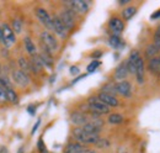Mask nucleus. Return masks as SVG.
<instances>
[{"label":"nucleus","mask_w":160,"mask_h":153,"mask_svg":"<svg viewBox=\"0 0 160 153\" xmlns=\"http://www.w3.org/2000/svg\"><path fill=\"white\" fill-rule=\"evenodd\" d=\"M11 29L14 30L15 34H21L22 32V21L20 19H15L12 21V25H11Z\"/></svg>","instance_id":"nucleus-28"},{"label":"nucleus","mask_w":160,"mask_h":153,"mask_svg":"<svg viewBox=\"0 0 160 153\" xmlns=\"http://www.w3.org/2000/svg\"><path fill=\"white\" fill-rule=\"evenodd\" d=\"M70 121L77 127H82L85 124L89 122V119H88V116L84 114V113L75 111V113H73V114L70 115Z\"/></svg>","instance_id":"nucleus-16"},{"label":"nucleus","mask_w":160,"mask_h":153,"mask_svg":"<svg viewBox=\"0 0 160 153\" xmlns=\"http://www.w3.org/2000/svg\"><path fill=\"white\" fill-rule=\"evenodd\" d=\"M153 40H154V41H153V43H154V45H157L158 47H160V26L155 30Z\"/></svg>","instance_id":"nucleus-32"},{"label":"nucleus","mask_w":160,"mask_h":153,"mask_svg":"<svg viewBox=\"0 0 160 153\" xmlns=\"http://www.w3.org/2000/svg\"><path fill=\"white\" fill-rule=\"evenodd\" d=\"M101 92L107 93V94L113 95V96H115V94H117V93H116V89H115V84H108V85H105V87L102 88V90H101Z\"/></svg>","instance_id":"nucleus-29"},{"label":"nucleus","mask_w":160,"mask_h":153,"mask_svg":"<svg viewBox=\"0 0 160 153\" xmlns=\"http://www.w3.org/2000/svg\"><path fill=\"white\" fill-rule=\"evenodd\" d=\"M147 69H148L152 74H158V72H159V56H158V57L150 58V59L148 61Z\"/></svg>","instance_id":"nucleus-22"},{"label":"nucleus","mask_w":160,"mask_h":153,"mask_svg":"<svg viewBox=\"0 0 160 153\" xmlns=\"http://www.w3.org/2000/svg\"><path fill=\"white\" fill-rule=\"evenodd\" d=\"M1 26H2L4 37H5V41H6V48H8V47L12 46V45L15 43V41H16L15 32H14V30L11 29V26H10V25H8V24H2Z\"/></svg>","instance_id":"nucleus-14"},{"label":"nucleus","mask_w":160,"mask_h":153,"mask_svg":"<svg viewBox=\"0 0 160 153\" xmlns=\"http://www.w3.org/2000/svg\"><path fill=\"white\" fill-rule=\"evenodd\" d=\"M60 21L63 22V25L67 27L68 31H70L74 25H75V13L73 10H70L69 8H64L60 10V13L58 14Z\"/></svg>","instance_id":"nucleus-3"},{"label":"nucleus","mask_w":160,"mask_h":153,"mask_svg":"<svg viewBox=\"0 0 160 153\" xmlns=\"http://www.w3.org/2000/svg\"><path fill=\"white\" fill-rule=\"evenodd\" d=\"M40 120H38V121H37V122H36V125H35V126H33V129H32V132H31V134L33 135L35 134V132H36V130H37V127H38V126H40Z\"/></svg>","instance_id":"nucleus-38"},{"label":"nucleus","mask_w":160,"mask_h":153,"mask_svg":"<svg viewBox=\"0 0 160 153\" xmlns=\"http://www.w3.org/2000/svg\"><path fill=\"white\" fill-rule=\"evenodd\" d=\"M41 42H42V45H44L46 47H48L52 52H57V50L59 47L57 38L54 37L48 30H43L41 32Z\"/></svg>","instance_id":"nucleus-4"},{"label":"nucleus","mask_w":160,"mask_h":153,"mask_svg":"<svg viewBox=\"0 0 160 153\" xmlns=\"http://www.w3.org/2000/svg\"><path fill=\"white\" fill-rule=\"evenodd\" d=\"M80 73V69L78 67H75V66H73V67H70V74H73V76H77V74H79Z\"/></svg>","instance_id":"nucleus-35"},{"label":"nucleus","mask_w":160,"mask_h":153,"mask_svg":"<svg viewBox=\"0 0 160 153\" xmlns=\"http://www.w3.org/2000/svg\"><path fill=\"white\" fill-rule=\"evenodd\" d=\"M23 46H25V50H26V52L32 57V56H36L37 55V50H36V46H35V43H33V41L31 40V38L28 37V36H26V37L23 38Z\"/></svg>","instance_id":"nucleus-19"},{"label":"nucleus","mask_w":160,"mask_h":153,"mask_svg":"<svg viewBox=\"0 0 160 153\" xmlns=\"http://www.w3.org/2000/svg\"><path fill=\"white\" fill-rule=\"evenodd\" d=\"M52 22H53V32L56 35H58L60 38H65L68 35V30L67 27L63 25V22L60 21L58 15H53L52 16Z\"/></svg>","instance_id":"nucleus-9"},{"label":"nucleus","mask_w":160,"mask_h":153,"mask_svg":"<svg viewBox=\"0 0 160 153\" xmlns=\"http://www.w3.org/2000/svg\"><path fill=\"white\" fill-rule=\"evenodd\" d=\"M36 16L37 19L40 20V22L49 31L52 30L53 31V22H52V16L48 14V11L43 8H37L36 9Z\"/></svg>","instance_id":"nucleus-6"},{"label":"nucleus","mask_w":160,"mask_h":153,"mask_svg":"<svg viewBox=\"0 0 160 153\" xmlns=\"http://www.w3.org/2000/svg\"><path fill=\"white\" fill-rule=\"evenodd\" d=\"M115 89H116V93L120 94L121 96L131 98V95H132V85H131V83L128 80L117 82L115 84Z\"/></svg>","instance_id":"nucleus-8"},{"label":"nucleus","mask_w":160,"mask_h":153,"mask_svg":"<svg viewBox=\"0 0 160 153\" xmlns=\"http://www.w3.org/2000/svg\"><path fill=\"white\" fill-rule=\"evenodd\" d=\"M6 96H8V101H10L11 104H18L19 103V96L12 88L6 89Z\"/></svg>","instance_id":"nucleus-27"},{"label":"nucleus","mask_w":160,"mask_h":153,"mask_svg":"<svg viewBox=\"0 0 160 153\" xmlns=\"http://www.w3.org/2000/svg\"><path fill=\"white\" fill-rule=\"evenodd\" d=\"M12 80L20 87H27L30 84V76L20 69H16L12 72Z\"/></svg>","instance_id":"nucleus-12"},{"label":"nucleus","mask_w":160,"mask_h":153,"mask_svg":"<svg viewBox=\"0 0 160 153\" xmlns=\"http://www.w3.org/2000/svg\"><path fill=\"white\" fill-rule=\"evenodd\" d=\"M98 98L100 99L103 104H106L108 108H117V106L120 105V103H118V100H117L116 96L110 95V94H107V93L100 92L99 95H98Z\"/></svg>","instance_id":"nucleus-15"},{"label":"nucleus","mask_w":160,"mask_h":153,"mask_svg":"<svg viewBox=\"0 0 160 153\" xmlns=\"http://www.w3.org/2000/svg\"><path fill=\"white\" fill-rule=\"evenodd\" d=\"M160 55V47H158L157 45H154L153 42L150 45L147 46L145 48V57L147 58H154V57H158Z\"/></svg>","instance_id":"nucleus-21"},{"label":"nucleus","mask_w":160,"mask_h":153,"mask_svg":"<svg viewBox=\"0 0 160 153\" xmlns=\"http://www.w3.org/2000/svg\"><path fill=\"white\" fill-rule=\"evenodd\" d=\"M140 57L139 52L137 50L132 51L129 57L127 59V66H128V71H129V74H134V71H136V63L138 61V58Z\"/></svg>","instance_id":"nucleus-17"},{"label":"nucleus","mask_w":160,"mask_h":153,"mask_svg":"<svg viewBox=\"0 0 160 153\" xmlns=\"http://www.w3.org/2000/svg\"><path fill=\"white\" fill-rule=\"evenodd\" d=\"M99 66H100V62H99V61H96V59H94V61H92V62H91V63L88 66V72H89V73L94 72V71H95V69H96Z\"/></svg>","instance_id":"nucleus-31"},{"label":"nucleus","mask_w":160,"mask_h":153,"mask_svg":"<svg viewBox=\"0 0 160 153\" xmlns=\"http://www.w3.org/2000/svg\"><path fill=\"white\" fill-rule=\"evenodd\" d=\"M8 96H6V89L0 88V103H6Z\"/></svg>","instance_id":"nucleus-33"},{"label":"nucleus","mask_w":160,"mask_h":153,"mask_svg":"<svg viewBox=\"0 0 160 153\" xmlns=\"http://www.w3.org/2000/svg\"><path fill=\"white\" fill-rule=\"evenodd\" d=\"M0 43L6 47V41H5V37H4V31H2V26L1 25H0Z\"/></svg>","instance_id":"nucleus-34"},{"label":"nucleus","mask_w":160,"mask_h":153,"mask_svg":"<svg viewBox=\"0 0 160 153\" xmlns=\"http://www.w3.org/2000/svg\"><path fill=\"white\" fill-rule=\"evenodd\" d=\"M88 105H89V109L91 110L92 115H103V114H108L111 111V108H108L106 104H103L98 96H91L88 99Z\"/></svg>","instance_id":"nucleus-2"},{"label":"nucleus","mask_w":160,"mask_h":153,"mask_svg":"<svg viewBox=\"0 0 160 153\" xmlns=\"http://www.w3.org/2000/svg\"><path fill=\"white\" fill-rule=\"evenodd\" d=\"M158 76L160 78V55H159V72H158Z\"/></svg>","instance_id":"nucleus-41"},{"label":"nucleus","mask_w":160,"mask_h":153,"mask_svg":"<svg viewBox=\"0 0 160 153\" xmlns=\"http://www.w3.org/2000/svg\"><path fill=\"white\" fill-rule=\"evenodd\" d=\"M107 121H108V124H111V125H120V124H122V122L124 121V117H123V115L115 113V114L108 115Z\"/></svg>","instance_id":"nucleus-25"},{"label":"nucleus","mask_w":160,"mask_h":153,"mask_svg":"<svg viewBox=\"0 0 160 153\" xmlns=\"http://www.w3.org/2000/svg\"><path fill=\"white\" fill-rule=\"evenodd\" d=\"M79 153H96V151L95 150H89V148H85V150H82L81 152Z\"/></svg>","instance_id":"nucleus-37"},{"label":"nucleus","mask_w":160,"mask_h":153,"mask_svg":"<svg viewBox=\"0 0 160 153\" xmlns=\"http://www.w3.org/2000/svg\"><path fill=\"white\" fill-rule=\"evenodd\" d=\"M18 153H25V150H23V147H20V148H19V151H18Z\"/></svg>","instance_id":"nucleus-40"},{"label":"nucleus","mask_w":160,"mask_h":153,"mask_svg":"<svg viewBox=\"0 0 160 153\" xmlns=\"http://www.w3.org/2000/svg\"><path fill=\"white\" fill-rule=\"evenodd\" d=\"M98 148H101V150H103V148H108L110 147V141L107 140V138H101L98 141V143L95 145Z\"/></svg>","instance_id":"nucleus-30"},{"label":"nucleus","mask_w":160,"mask_h":153,"mask_svg":"<svg viewBox=\"0 0 160 153\" xmlns=\"http://www.w3.org/2000/svg\"><path fill=\"white\" fill-rule=\"evenodd\" d=\"M129 74V71H128V66H127V61H123L121 62L120 64L117 66V68L115 69V74H113V78L117 82H122V80H126L127 76Z\"/></svg>","instance_id":"nucleus-10"},{"label":"nucleus","mask_w":160,"mask_h":153,"mask_svg":"<svg viewBox=\"0 0 160 153\" xmlns=\"http://www.w3.org/2000/svg\"><path fill=\"white\" fill-rule=\"evenodd\" d=\"M144 74H145V68H144V61L143 58L139 57L137 63H136V71H134V76H136V80L139 85L144 84Z\"/></svg>","instance_id":"nucleus-13"},{"label":"nucleus","mask_w":160,"mask_h":153,"mask_svg":"<svg viewBox=\"0 0 160 153\" xmlns=\"http://www.w3.org/2000/svg\"><path fill=\"white\" fill-rule=\"evenodd\" d=\"M38 148H40V152L41 153H46L47 151H46V146L43 145V141L42 140H40L38 141Z\"/></svg>","instance_id":"nucleus-36"},{"label":"nucleus","mask_w":160,"mask_h":153,"mask_svg":"<svg viewBox=\"0 0 160 153\" xmlns=\"http://www.w3.org/2000/svg\"><path fill=\"white\" fill-rule=\"evenodd\" d=\"M0 153H8L6 147H0Z\"/></svg>","instance_id":"nucleus-39"},{"label":"nucleus","mask_w":160,"mask_h":153,"mask_svg":"<svg viewBox=\"0 0 160 153\" xmlns=\"http://www.w3.org/2000/svg\"><path fill=\"white\" fill-rule=\"evenodd\" d=\"M82 150H85L84 145H81V143L75 141V142H70V143H68V145L65 146L64 153H79V152H81Z\"/></svg>","instance_id":"nucleus-20"},{"label":"nucleus","mask_w":160,"mask_h":153,"mask_svg":"<svg viewBox=\"0 0 160 153\" xmlns=\"http://www.w3.org/2000/svg\"><path fill=\"white\" fill-rule=\"evenodd\" d=\"M30 66H31V72H33V73H40L41 71H42V68H43V63H42V61H41L40 56H38V53L36 55V56H32L31 59H30Z\"/></svg>","instance_id":"nucleus-18"},{"label":"nucleus","mask_w":160,"mask_h":153,"mask_svg":"<svg viewBox=\"0 0 160 153\" xmlns=\"http://www.w3.org/2000/svg\"><path fill=\"white\" fill-rule=\"evenodd\" d=\"M108 43H110V46H111L112 48H115V50H118L121 47H123V45H124L120 36H116V35H111V36H110Z\"/></svg>","instance_id":"nucleus-24"},{"label":"nucleus","mask_w":160,"mask_h":153,"mask_svg":"<svg viewBox=\"0 0 160 153\" xmlns=\"http://www.w3.org/2000/svg\"><path fill=\"white\" fill-rule=\"evenodd\" d=\"M73 136H74L75 141L81 143V145H96L98 141L100 140V136H99V135L88 134V132H85L81 127L74 129Z\"/></svg>","instance_id":"nucleus-1"},{"label":"nucleus","mask_w":160,"mask_h":153,"mask_svg":"<svg viewBox=\"0 0 160 153\" xmlns=\"http://www.w3.org/2000/svg\"><path fill=\"white\" fill-rule=\"evenodd\" d=\"M65 4H67V8H69L74 13H78L81 15L86 14L89 11V8H90V3L84 1V0H72V1H68Z\"/></svg>","instance_id":"nucleus-5"},{"label":"nucleus","mask_w":160,"mask_h":153,"mask_svg":"<svg viewBox=\"0 0 160 153\" xmlns=\"http://www.w3.org/2000/svg\"><path fill=\"white\" fill-rule=\"evenodd\" d=\"M102 126H103V122L101 121L100 119H94V120L89 121L88 124H85L81 129H82L85 132H88V134L99 135L101 131V129H102Z\"/></svg>","instance_id":"nucleus-7"},{"label":"nucleus","mask_w":160,"mask_h":153,"mask_svg":"<svg viewBox=\"0 0 160 153\" xmlns=\"http://www.w3.org/2000/svg\"><path fill=\"white\" fill-rule=\"evenodd\" d=\"M137 14V6H126L123 10H122V18L124 21H129L134 15Z\"/></svg>","instance_id":"nucleus-23"},{"label":"nucleus","mask_w":160,"mask_h":153,"mask_svg":"<svg viewBox=\"0 0 160 153\" xmlns=\"http://www.w3.org/2000/svg\"><path fill=\"white\" fill-rule=\"evenodd\" d=\"M0 72H1V66H0Z\"/></svg>","instance_id":"nucleus-42"},{"label":"nucleus","mask_w":160,"mask_h":153,"mask_svg":"<svg viewBox=\"0 0 160 153\" xmlns=\"http://www.w3.org/2000/svg\"><path fill=\"white\" fill-rule=\"evenodd\" d=\"M108 29L112 31V35H116V36H120L121 34L123 32L124 30V24L120 18H111L108 21Z\"/></svg>","instance_id":"nucleus-11"},{"label":"nucleus","mask_w":160,"mask_h":153,"mask_svg":"<svg viewBox=\"0 0 160 153\" xmlns=\"http://www.w3.org/2000/svg\"><path fill=\"white\" fill-rule=\"evenodd\" d=\"M19 67H20V71H22V72H25V73H30L31 72V66H30V61H27L26 58L21 57L19 58Z\"/></svg>","instance_id":"nucleus-26"}]
</instances>
